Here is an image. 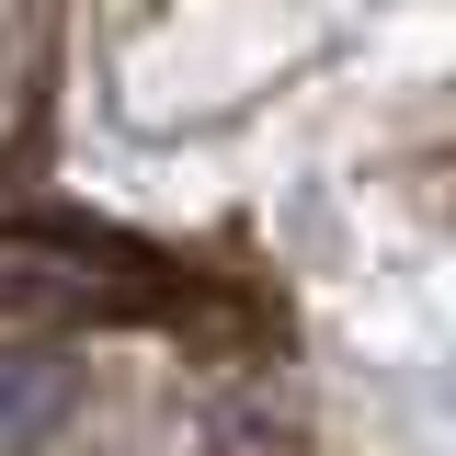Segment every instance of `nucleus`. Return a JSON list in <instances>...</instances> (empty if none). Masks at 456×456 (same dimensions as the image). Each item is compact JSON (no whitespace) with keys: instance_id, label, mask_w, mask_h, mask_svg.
I'll return each mask as SVG.
<instances>
[{"instance_id":"obj_1","label":"nucleus","mask_w":456,"mask_h":456,"mask_svg":"<svg viewBox=\"0 0 456 456\" xmlns=\"http://www.w3.org/2000/svg\"><path fill=\"white\" fill-rule=\"evenodd\" d=\"M171 308V263L80 217H12L0 228V331L12 320H149Z\"/></svg>"},{"instance_id":"obj_2","label":"nucleus","mask_w":456,"mask_h":456,"mask_svg":"<svg viewBox=\"0 0 456 456\" xmlns=\"http://www.w3.org/2000/svg\"><path fill=\"white\" fill-rule=\"evenodd\" d=\"M57 422H69V354H46V342L0 354V456H35Z\"/></svg>"}]
</instances>
